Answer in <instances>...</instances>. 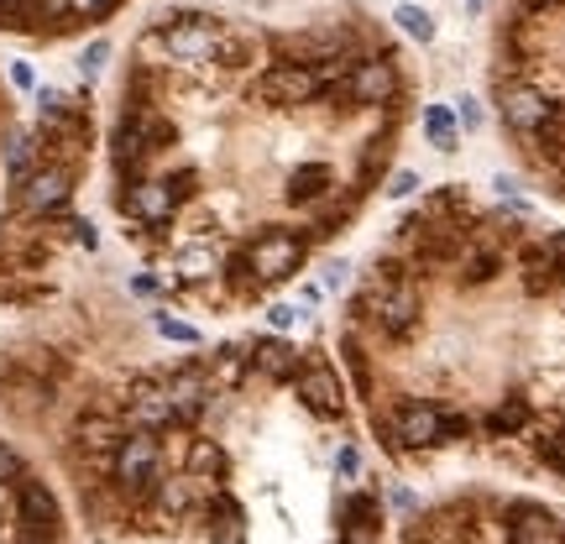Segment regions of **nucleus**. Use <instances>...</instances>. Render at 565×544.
I'll list each match as a JSON object with an SVG mask.
<instances>
[{"label":"nucleus","mask_w":565,"mask_h":544,"mask_svg":"<svg viewBox=\"0 0 565 544\" xmlns=\"http://www.w3.org/2000/svg\"><path fill=\"white\" fill-rule=\"evenodd\" d=\"M304 252H309L304 236H293V231H262V236L246 241L241 267H246V278H252V283H282V278H293V273H299Z\"/></svg>","instance_id":"f257e3e1"},{"label":"nucleus","mask_w":565,"mask_h":544,"mask_svg":"<svg viewBox=\"0 0 565 544\" xmlns=\"http://www.w3.org/2000/svg\"><path fill=\"white\" fill-rule=\"evenodd\" d=\"M356 309H361L367 320H377L388 335H408L414 320H419V293L408 283H377L356 299Z\"/></svg>","instance_id":"f03ea898"},{"label":"nucleus","mask_w":565,"mask_h":544,"mask_svg":"<svg viewBox=\"0 0 565 544\" xmlns=\"http://www.w3.org/2000/svg\"><path fill=\"white\" fill-rule=\"evenodd\" d=\"M288 382L304 398L309 414H320V419H341L346 414V393H341V382H335V372H330L325 361H299V372Z\"/></svg>","instance_id":"7ed1b4c3"},{"label":"nucleus","mask_w":565,"mask_h":544,"mask_svg":"<svg viewBox=\"0 0 565 544\" xmlns=\"http://www.w3.org/2000/svg\"><path fill=\"white\" fill-rule=\"evenodd\" d=\"M446 440V414L429 398H414L399 408V425H393V450H429Z\"/></svg>","instance_id":"20e7f679"},{"label":"nucleus","mask_w":565,"mask_h":544,"mask_svg":"<svg viewBox=\"0 0 565 544\" xmlns=\"http://www.w3.org/2000/svg\"><path fill=\"white\" fill-rule=\"evenodd\" d=\"M320 90H325V79L314 69H304V63H278V69L262 73V84H257V95L267 105H309Z\"/></svg>","instance_id":"39448f33"},{"label":"nucleus","mask_w":565,"mask_h":544,"mask_svg":"<svg viewBox=\"0 0 565 544\" xmlns=\"http://www.w3.org/2000/svg\"><path fill=\"white\" fill-rule=\"evenodd\" d=\"M152 476H158V440H152V429H137L116 450V482L126 493H141V487H152Z\"/></svg>","instance_id":"423d86ee"},{"label":"nucleus","mask_w":565,"mask_h":544,"mask_svg":"<svg viewBox=\"0 0 565 544\" xmlns=\"http://www.w3.org/2000/svg\"><path fill=\"white\" fill-rule=\"evenodd\" d=\"M497 105H503V120L514 126L518 137H540V126L555 116V105H550V100H544L534 84H508Z\"/></svg>","instance_id":"0eeeda50"},{"label":"nucleus","mask_w":565,"mask_h":544,"mask_svg":"<svg viewBox=\"0 0 565 544\" xmlns=\"http://www.w3.org/2000/svg\"><path fill=\"white\" fill-rule=\"evenodd\" d=\"M69 189H73L69 167H37L22 189H16V205H22L26 215H47V210H58V205L69 199Z\"/></svg>","instance_id":"6e6552de"},{"label":"nucleus","mask_w":565,"mask_h":544,"mask_svg":"<svg viewBox=\"0 0 565 544\" xmlns=\"http://www.w3.org/2000/svg\"><path fill=\"white\" fill-rule=\"evenodd\" d=\"M163 48L178 63H205V58L220 53V32L210 22H173V26H163Z\"/></svg>","instance_id":"1a4fd4ad"},{"label":"nucleus","mask_w":565,"mask_h":544,"mask_svg":"<svg viewBox=\"0 0 565 544\" xmlns=\"http://www.w3.org/2000/svg\"><path fill=\"white\" fill-rule=\"evenodd\" d=\"M346 95H351L356 105H388V100L399 95V69H393L388 58L356 63V69H351V84H346Z\"/></svg>","instance_id":"9d476101"},{"label":"nucleus","mask_w":565,"mask_h":544,"mask_svg":"<svg viewBox=\"0 0 565 544\" xmlns=\"http://www.w3.org/2000/svg\"><path fill=\"white\" fill-rule=\"evenodd\" d=\"M16 502H22L26 540H53V534H58V497L47 493L43 482H22V487H16Z\"/></svg>","instance_id":"9b49d317"},{"label":"nucleus","mask_w":565,"mask_h":544,"mask_svg":"<svg viewBox=\"0 0 565 544\" xmlns=\"http://www.w3.org/2000/svg\"><path fill=\"white\" fill-rule=\"evenodd\" d=\"M508 540L514 544H561V523L540 502H514L508 508Z\"/></svg>","instance_id":"f8f14e48"},{"label":"nucleus","mask_w":565,"mask_h":544,"mask_svg":"<svg viewBox=\"0 0 565 544\" xmlns=\"http://www.w3.org/2000/svg\"><path fill=\"white\" fill-rule=\"evenodd\" d=\"M173 189H168V178H147V184H131V194H126V210L137 215V220H147V225H163L168 215H173Z\"/></svg>","instance_id":"ddd939ff"},{"label":"nucleus","mask_w":565,"mask_h":544,"mask_svg":"<svg viewBox=\"0 0 565 544\" xmlns=\"http://www.w3.org/2000/svg\"><path fill=\"white\" fill-rule=\"evenodd\" d=\"M252 367H262L267 378H293L299 372V351L288 340H257L252 346Z\"/></svg>","instance_id":"4468645a"},{"label":"nucleus","mask_w":565,"mask_h":544,"mask_svg":"<svg viewBox=\"0 0 565 544\" xmlns=\"http://www.w3.org/2000/svg\"><path fill=\"white\" fill-rule=\"evenodd\" d=\"M424 137H429V147H440V152H456V142H461L456 105H429L424 111Z\"/></svg>","instance_id":"2eb2a0df"},{"label":"nucleus","mask_w":565,"mask_h":544,"mask_svg":"<svg viewBox=\"0 0 565 544\" xmlns=\"http://www.w3.org/2000/svg\"><path fill=\"white\" fill-rule=\"evenodd\" d=\"M194 502H199V482H194V476H173V482H163V487H158V508H163L168 519H184V513H194Z\"/></svg>","instance_id":"dca6fc26"},{"label":"nucleus","mask_w":565,"mask_h":544,"mask_svg":"<svg viewBox=\"0 0 565 544\" xmlns=\"http://www.w3.org/2000/svg\"><path fill=\"white\" fill-rule=\"evenodd\" d=\"M330 189V167L325 163H304L293 167V178H288V199L293 205H309V199H325Z\"/></svg>","instance_id":"f3484780"},{"label":"nucleus","mask_w":565,"mask_h":544,"mask_svg":"<svg viewBox=\"0 0 565 544\" xmlns=\"http://www.w3.org/2000/svg\"><path fill=\"white\" fill-rule=\"evenodd\" d=\"M335 519L346 523V534H377V502L372 497H346L335 508Z\"/></svg>","instance_id":"a211bd4d"},{"label":"nucleus","mask_w":565,"mask_h":544,"mask_svg":"<svg viewBox=\"0 0 565 544\" xmlns=\"http://www.w3.org/2000/svg\"><path fill=\"white\" fill-rule=\"evenodd\" d=\"M188 472H194V482H220L226 455H220L210 440H194V450H188Z\"/></svg>","instance_id":"6ab92c4d"},{"label":"nucleus","mask_w":565,"mask_h":544,"mask_svg":"<svg viewBox=\"0 0 565 544\" xmlns=\"http://www.w3.org/2000/svg\"><path fill=\"white\" fill-rule=\"evenodd\" d=\"M393 22H399L414 43H435V16H429L424 5H399V11H393Z\"/></svg>","instance_id":"aec40b11"},{"label":"nucleus","mask_w":565,"mask_h":544,"mask_svg":"<svg viewBox=\"0 0 565 544\" xmlns=\"http://www.w3.org/2000/svg\"><path fill=\"white\" fill-rule=\"evenodd\" d=\"M487 425H493V435H514V429L529 425V403H523V398H508V403H503V408L493 414V419H487Z\"/></svg>","instance_id":"412c9836"},{"label":"nucleus","mask_w":565,"mask_h":544,"mask_svg":"<svg viewBox=\"0 0 565 544\" xmlns=\"http://www.w3.org/2000/svg\"><path fill=\"white\" fill-rule=\"evenodd\" d=\"M550 278H555V262H550V252H529V257H523V283L534 288V293H540V288H550Z\"/></svg>","instance_id":"4be33fe9"},{"label":"nucleus","mask_w":565,"mask_h":544,"mask_svg":"<svg viewBox=\"0 0 565 544\" xmlns=\"http://www.w3.org/2000/svg\"><path fill=\"white\" fill-rule=\"evenodd\" d=\"M540 147L550 152V158H561V152H565V111H561V105H555V116L540 126Z\"/></svg>","instance_id":"5701e85b"},{"label":"nucleus","mask_w":565,"mask_h":544,"mask_svg":"<svg viewBox=\"0 0 565 544\" xmlns=\"http://www.w3.org/2000/svg\"><path fill=\"white\" fill-rule=\"evenodd\" d=\"M111 440H116V425H111V419H84V425H79V445L100 450V445H111Z\"/></svg>","instance_id":"b1692460"},{"label":"nucleus","mask_w":565,"mask_h":544,"mask_svg":"<svg viewBox=\"0 0 565 544\" xmlns=\"http://www.w3.org/2000/svg\"><path fill=\"white\" fill-rule=\"evenodd\" d=\"M158 331H163L168 340H184V346H194V340H199V331H194V325H184V320H168V314H158Z\"/></svg>","instance_id":"393cba45"},{"label":"nucleus","mask_w":565,"mask_h":544,"mask_svg":"<svg viewBox=\"0 0 565 544\" xmlns=\"http://www.w3.org/2000/svg\"><path fill=\"white\" fill-rule=\"evenodd\" d=\"M335 472H341V482H356V476H361V450L356 445L341 450V455H335Z\"/></svg>","instance_id":"a878e982"},{"label":"nucleus","mask_w":565,"mask_h":544,"mask_svg":"<svg viewBox=\"0 0 565 544\" xmlns=\"http://www.w3.org/2000/svg\"><path fill=\"white\" fill-rule=\"evenodd\" d=\"M456 120H461L466 131H476V126H482V105H476L471 95H461V100H456Z\"/></svg>","instance_id":"bb28decb"},{"label":"nucleus","mask_w":565,"mask_h":544,"mask_svg":"<svg viewBox=\"0 0 565 544\" xmlns=\"http://www.w3.org/2000/svg\"><path fill=\"white\" fill-rule=\"evenodd\" d=\"M414 189H419V173H408V167L388 178V194H393V199H408V194H414Z\"/></svg>","instance_id":"cd10ccee"},{"label":"nucleus","mask_w":565,"mask_h":544,"mask_svg":"<svg viewBox=\"0 0 565 544\" xmlns=\"http://www.w3.org/2000/svg\"><path fill=\"white\" fill-rule=\"evenodd\" d=\"M267 320H273V331H293V325H299V309H293V304H273V309H267Z\"/></svg>","instance_id":"c85d7f7f"},{"label":"nucleus","mask_w":565,"mask_h":544,"mask_svg":"<svg viewBox=\"0 0 565 544\" xmlns=\"http://www.w3.org/2000/svg\"><path fill=\"white\" fill-rule=\"evenodd\" d=\"M22 476V455L11 445H0V482H16Z\"/></svg>","instance_id":"c756f323"},{"label":"nucleus","mask_w":565,"mask_h":544,"mask_svg":"<svg viewBox=\"0 0 565 544\" xmlns=\"http://www.w3.org/2000/svg\"><path fill=\"white\" fill-rule=\"evenodd\" d=\"M105 58H111V43H90V48H84V73H94Z\"/></svg>","instance_id":"7c9ffc66"},{"label":"nucleus","mask_w":565,"mask_h":544,"mask_svg":"<svg viewBox=\"0 0 565 544\" xmlns=\"http://www.w3.org/2000/svg\"><path fill=\"white\" fill-rule=\"evenodd\" d=\"M544 461L565 476V435H561V440H544Z\"/></svg>","instance_id":"2f4dec72"},{"label":"nucleus","mask_w":565,"mask_h":544,"mask_svg":"<svg viewBox=\"0 0 565 544\" xmlns=\"http://www.w3.org/2000/svg\"><path fill=\"white\" fill-rule=\"evenodd\" d=\"M544 252H550V262H555V273H565V231H555Z\"/></svg>","instance_id":"473e14b6"},{"label":"nucleus","mask_w":565,"mask_h":544,"mask_svg":"<svg viewBox=\"0 0 565 544\" xmlns=\"http://www.w3.org/2000/svg\"><path fill=\"white\" fill-rule=\"evenodd\" d=\"M111 0H69V16H94V11H105Z\"/></svg>","instance_id":"72a5a7b5"},{"label":"nucleus","mask_w":565,"mask_h":544,"mask_svg":"<svg viewBox=\"0 0 565 544\" xmlns=\"http://www.w3.org/2000/svg\"><path fill=\"white\" fill-rule=\"evenodd\" d=\"M11 79H16L22 90H32V69H26V63H16V69H11Z\"/></svg>","instance_id":"f704fd0d"},{"label":"nucleus","mask_w":565,"mask_h":544,"mask_svg":"<svg viewBox=\"0 0 565 544\" xmlns=\"http://www.w3.org/2000/svg\"><path fill=\"white\" fill-rule=\"evenodd\" d=\"M335 544H377L372 534H346V540H335Z\"/></svg>","instance_id":"c9c22d12"},{"label":"nucleus","mask_w":565,"mask_h":544,"mask_svg":"<svg viewBox=\"0 0 565 544\" xmlns=\"http://www.w3.org/2000/svg\"><path fill=\"white\" fill-rule=\"evenodd\" d=\"M16 5H22V0H0V16H11V11H16Z\"/></svg>","instance_id":"e433bc0d"},{"label":"nucleus","mask_w":565,"mask_h":544,"mask_svg":"<svg viewBox=\"0 0 565 544\" xmlns=\"http://www.w3.org/2000/svg\"><path fill=\"white\" fill-rule=\"evenodd\" d=\"M22 544H53V540H22Z\"/></svg>","instance_id":"4c0bfd02"},{"label":"nucleus","mask_w":565,"mask_h":544,"mask_svg":"<svg viewBox=\"0 0 565 544\" xmlns=\"http://www.w3.org/2000/svg\"><path fill=\"white\" fill-rule=\"evenodd\" d=\"M215 544H235V540H215Z\"/></svg>","instance_id":"58836bf2"}]
</instances>
